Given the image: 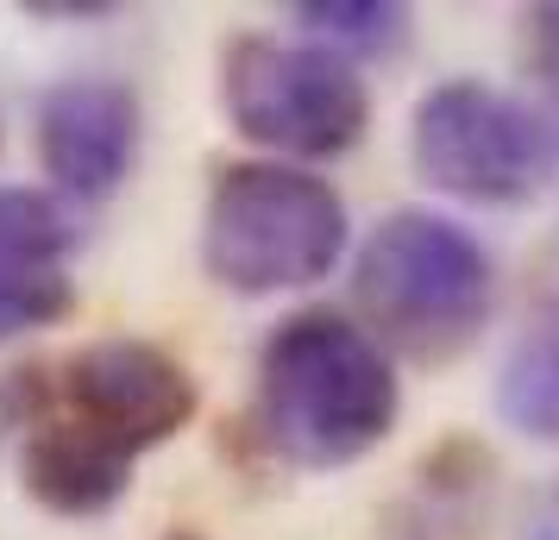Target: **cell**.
I'll return each mask as SVG.
<instances>
[{
	"label": "cell",
	"instance_id": "15",
	"mask_svg": "<svg viewBox=\"0 0 559 540\" xmlns=\"http://www.w3.org/2000/svg\"><path fill=\"white\" fill-rule=\"evenodd\" d=\"M554 252H559V245H554Z\"/></svg>",
	"mask_w": 559,
	"mask_h": 540
},
{
	"label": "cell",
	"instance_id": "3",
	"mask_svg": "<svg viewBox=\"0 0 559 540\" xmlns=\"http://www.w3.org/2000/svg\"><path fill=\"white\" fill-rule=\"evenodd\" d=\"M346 239L353 220L340 189L302 164H227L207 189L202 264L233 296H289L321 284L346 257Z\"/></svg>",
	"mask_w": 559,
	"mask_h": 540
},
{
	"label": "cell",
	"instance_id": "2",
	"mask_svg": "<svg viewBox=\"0 0 559 540\" xmlns=\"http://www.w3.org/2000/svg\"><path fill=\"white\" fill-rule=\"evenodd\" d=\"M358 327L396 359H453L490 327L497 264L472 227L433 207H396L358 239L353 257Z\"/></svg>",
	"mask_w": 559,
	"mask_h": 540
},
{
	"label": "cell",
	"instance_id": "4",
	"mask_svg": "<svg viewBox=\"0 0 559 540\" xmlns=\"http://www.w3.org/2000/svg\"><path fill=\"white\" fill-rule=\"evenodd\" d=\"M45 415L139 465L195 415V377L152 339H95L63 364H26L0 384V428Z\"/></svg>",
	"mask_w": 559,
	"mask_h": 540
},
{
	"label": "cell",
	"instance_id": "10",
	"mask_svg": "<svg viewBox=\"0 0 559 540\" xmlns=\"http://www.w3.org/2000/svg\"><path fill=\"white\" fill-rule=\"evenodd\" d=\"M76 227L51 189L0 182V264H70Z\"/></svg>",
	"mask_w": 559,
	"mask_h": 540
},
{
	"label": "cell",
	"instance_id": "11",
	"mask_svg": "<svg viewBox=\"0 0 559 540\" xmlns=\"http://www.w3.org/2000/svg\"><path fill=\"white\" fill-rule=\"evenodd\" d=\"M70 309H76L70 264H0V346L57 327Z\"/></svg>",
	"mask_w": 559,
	"mask_h": 540
},
{
	"label": "cell",
	"instance_id": "7",
	"mask_svg": "<svg viewBox=\"0 0 559 540\" xmlns=\"http://www.w3.org/2000/svg\"><path fill=\"white\" fill-rule=\"evenodd\" d=\"M139 132H145V113L120 76H63L38 95V113H32L51 195H70V202H107L132 177Z\"/></svg>",
	"mask_w": 559,
	"mask_h": 540
},
{
	"label": "cell",
	"instance_id": "13",
	"mask_svg": "<svg viewBox=\"0 0 559 540\" xmlns=\"http://www.w3.org/2000/svg\"><path fill=\"white\" fill-rule=\"evenodd\" d=\"M522 540H559V471L528 496V509H522Z\"/></svg>",
	"mask_w": 559,
	"mask_h": 540
},
{
	"label": "cell",
	"instance_id": "12",
	"mask_svg": "<svg viewBox=\"0 0 559 540\" xmlns=\"http://www.w3.org/2000/svg\"><path fill=\"white\" fill-rule=\"evenodd\" d=\"M528 76L547 95V113L559 120V0L528 7Z\"/></svg>",
	"mask_w": 559,
	"mask_h": 540
},
{
	"label": "cell",
	"instance_id": "1",
	"mask_svg": "<svg viewBox=\"0 0 559 540\" xmlns=\"http://www.w3.org/2000/svg\"><path fill=\"white\" fill-rule=\"evenodd\" d=\"M403 409L396 359L340 309L277 321L258 352L252 428L296 471H340L378 453Z\"/></svg>",
	"mask_w": 559,
	"mask_h": 540
},
{
	"label": "cell",
	"instance_id": "14",
	"mask_svg": "<svg viewBox=\"0 0 559 540\" xmlns=\"http://www.w3.org/2000/svg\"><path fill=\"white\" fill-rule=\"evenodd\" d=\"M32 13H38V20H107V13H114V0H95V7H70V0L45 7V0H38Z\"/></svg>",
	"mask_w": 559,
	"mask_h": 540
},
{
	"label": "cell",
	"instance_id": "6",
	"mask_svg": "<svg viewBox=\"0 0 559 540\" xmlns=\"http://www.w3.org/2000/svg\"><path fill=\"white\" fill-rule=\"evenodd\" d=\"M221 107L233 132L277 152V164H302V170L346 157L371 127V88L346 57L271 32H246L227 45Z\"/></svg>",
	"mask_w": 559,
	"mask_h": 540
},
{
	"label": "cell",
	"instance_id": "8",
	"mask_svg": "<svg viewBox=\"0 0 559 540\" xmlns=\"http://www.w3.org/2000/svg\"><path fill=\"white\" fill-rule=\"evenodd\" d=\"M497 415L528 440H559V309L534 314L503 352Z\"/></svg>",
	"mask_w": 559,
	"mask_h": 540
},
{
	"label": "cell",
	"instance_id": "9",
	"mask_svg": "<svg viewBox=\"0 0 559 540\" xmlns=\"http://www.w3.org/2000/svg\"><path fill=\"white\" fill-rule=\"evenodd\" d=\"M289 20L302 26L308 45L346 57L358 70V57H390L415 32V13L396 0H296Z\"/></svg>",
	"mask_w": 559,
	"mask_h": 540
},
{
	"label": "cell",
	"instance_id": "5",
	"mask_svg": "<svg viewBox=\"0 0 559 540\" xmlns=\"http://www.w3.org/2000/svg\"><path fill=\"white\" fill-rule=\"evenodd\" d=\"M415 177L472 207H522L559 177V120L484 76L433 82L408 120Z\"/></svg>",
	"mask_w": 559,
	"mask_h": 540
}]
</instances>
